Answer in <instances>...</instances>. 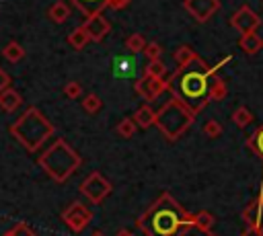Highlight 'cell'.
Here are the masks:
<instances>
[{
	"label": "cell",
	"mask_w": 263,
	"mask_h": 236,
	"mask_svg": "<svg viewBox=\"0 0 263 236\" xmlns=\"http://www.w3.org/2000/svg\"><path fill=\"white\" fill-rule=\"evenodd\" d=\"M82 29L86 31V35H88L90 41H101L111 31V25H109V21L103 14H95V16H88L82 23Z\"/></svg>",
	"instance_id": "obj_12"
},
{
	"label": "cell",
	"mask_w": 263,
	"mask_h": 236,
	"mask_svg": "<svg viewBox=\"0 0 263 236\" xmlns=\"http://www.w3.org/2000/svg\"><path fill=\"white\" fill-rule=\"evenodd\" d=\"M64 92H66L68 99H78L82 94V84L76 82V80H70V82L64 84Z\"/></svg>",
	"instance_id": "obj_31"
},
{
	"label": "cell",
	"mask_w": 263,
	"mask_h": 236,
	"mask_svg": "<svg viewBox=\"0 0 263 236\" xmlns=\"http://www.w3.org/2000/svg\"><path fill=\"white\" fill-rule=\"evenodd\" d=\"M25 47L18 43V41H8L4 47H2V57L6 60V62H10V64H16V62H21L23 57H25Z\"/></svg>",
	"instance_id": "obj_17"
},
{
	"label": "cell",
	"mask_w": 263,
	"mask_h": 236,
	"mask_svg": "<svg viewBox=\"0 0 263 236\" xmlns=\"http://www.w3.org/2000/svg\"><path fill=\"white\" fill-rule=\"evenodd\" d=\"M247 146H249V150H251V152H255L257 156H261V158H263V125H261V127H257V129H255V133H251V135H249Z\"/></svg>",
	"instance_id": "obj_24"
},
{
	"label": "cell",
	"mask_w": 263,
	"mask_h": 236,
	"mask_svg": "<svg viewBox=\"0 0 263 236\" xmlns=\"http://www.w3.org/2000/svg\"><path fill=\"white\" fill-rule=\"evenodd\" d=\"M37 162L49 174V179H53L55 183H64L76 172V168L82 164V158L76 154V150L66 140L60 137L47 150L41 152Z\"/></svg>",
	"instance_id": "obj_4"
},
{
	"label": "cell",
	"mask_w": 263,
	"mask_h": 236,
	"mask_svg": "<svg viewBox=\"0 0 263 236\" xmlns=\"http://www.w3.org/2000/svg\"><path fill=\"white\" fill-rule=\"evenodd\" d=\"M240 47L247 51V53H257L261 47H263V39L257 35V33H247V35H240Z\"/></svg>",
	"instance_id": "obj_19"
},
{
	"label": "cell",
	"mask_w": 263,
	"mask_h": 236,
	"mask_svg": "<svg viewBox=\"0 0 263 236\" xmlns=\"http://www.w3.org/2000/svg\"><path fill=\"white\" fill-rule=\"evenodd\" d=\"M238 236H263V232L261 230H255V228H247L242 234H238Z\"/></svg>",
	"instance_id": "obj_37"
},
{
	"label": "cell",
	"mask_w": 263,
	"mask_h": 236,
	"mask_svg": "<svg viewBox=\"0 0 263 236\" xmlns=\"http://www.w3.org/2000/svg\"><path fill=\"white\" fill-rule=\"evenodd\" d=\"M115 236H134V234H132L129 230H125V228H121V230H119V232H117Z\"/></svg>",
	"instance_id": "obj_38"
},
{
	"label": "cell",
	"mask_w": 263,
	"mask_h": 236,
	"mask_svg": "<svg viewBox=\"0 0 263 236\" xmlns=\"http://www.w3.org/2000/svg\"><path fill=\"white\" fill-rule=\"evenodd\" d=\"M21 105H23V96L14 88H6L4 92H0V109H4L6 113L16 111Z\"/></svg>",
	"instance_id": "obj_16"
},
{
	"label": "cell",
	"mask_w": 263,
	"mask_h": 236,
	"mask_svg": "<svg viewBox=\"0 0 263 236\" xmlns=\"http://www.w3.org/2000/svg\"><path fill=\"white\" fill-rule=\"evenodd\" d=\"M230 25L240 33V35H247V33H255L257 27L261 25V18L255 10H251L249 4H242L232 16H230Z\"/></svg>",
	"instance_id": "obj_8"
},
{
	"label": "cell",
	"mask_w": 263,
	"mask_h": 236,
	"mask_svg": "<svg viewBox=\"0 0 263 236\" xmlns=\"http://www.w3.org/2000/svg\"><path fill=\"white\" fill-rule=\"evenodd\" d=\"M117 133L121 135V137H132V135H136V131H138V125H136V121H134V117H123L119 123H117Z\"/></svg>",
	"instance_id": "obj_25"
},
{
	"label": "cell",
	"mask_w": 263,
	"mask_h": 236,
	"mask_svg": "<svg viewBox=\"0 0 263 236\" xmlns=\"http://www.w3.org/2000/svg\"><path fill=\"white\" fill-rule=\"evenodd\" d=\"M191 224L193 213H189L166 191L158 195V199L136 220V226L144 232V236H179L181 230Z\"/></svg>",
	"instance_id": "obj_2"
},
{
	"label": "cell",
	"mask_w": 263,
	"mask_h": 236,
	"mask_svg": "<svg viewBox=\"0 0 263 236\" xmlns=\"http://www.w3.org/2000/svg\"><path fill=\"white\" fill-rule=\"evenodd\" d=\"M62 222L72 230V232H82L90 222H92V211L82 203V201H72L64 211H62Z\"/></svg>",
	"instance_id": "obj_7"
},
{
	"label": "cell",
	"mask_w": 263,
	"mask_h": 236,
	"mask_svg": "<svg viewBox=\"0 0 263 236\" xmlns=\"http://www.w3.org/2000/svg\"><path fill=\"white\" fill-rule=\"evenodd\" d=\"M90 236H105V234H103V232H99V230H97V232H92V234H90Z\"/></svg>",
	"instance_id": "obj_40"
},
{
	"label": "cell",
	"mask_w": 263,
	"mask_h": 236,
	"mask_svg": "<svg viewBox=\"0 0 263 236\" xmlns=\"http://www.w3.org/2000/svg\"><path fill=\"white\" fill-rule=\"evenodd\" d=\"M251 121H253V113H251L247 107H238V109H234V113H232V123H234V125H238V127H247Z\"/></svg>",
	"instance_id": "obj_28"
},
{
	"label": "cell",
	"mask_w": 263,
	"mask_h": 236,
	"mask_svg": "<svg viewBox=\"0 0 263 236\" xmlns=\"http://www.w3.org/2000/svg\"><path fill=\"white\" fill-rule=\"evenodd\" d=\"M203 133H205L208 137H218V135H222V123H218L216 119L205 121V125H203Z\"/></svg>",
	"instance_id": "obj_32"
},
{
	"label": "cell",
	"mask_w": 263,
	"mask_h": 236,
	"mask_svg": "<svg viewBox=\"0 0 263 236\" xmlns=\"http://www.w3.org/2000/svg\"><path fill=\"white\" fill-rule=\"evenodd\" d=\"M2 236H14V232H12V228H10V230H8V232H4V234H2Z\"/></svg>",
	"instance_id": "obj_39"
},
{
	"label": "cell",
	"mask_w": 263,
	"mask_h": 236,
	"mask_svg": "<svg viewBox=\"0 0 263 236\" xmlns=\"http://www.w3.org/2000/svg\"><path fill=\"white\" fill-rule=\"evenodd\" d=\"M134 121H136V125H138L140 129H148V127L156 125V111L146 103V105H142V107L134 113Z\"/></svg>",
	"instance_id": "obj_14"
},
{
	"label": "cell",
	"mask_w": 263,
	"mask_h": 236,
	"mask_svg": "<svg viewBox=\"0 0 263 236\" xmlns=\"http://www.w3.org/2000/svg\"><path fill=\"white\" fill-rule=\"evenodd\" d=\"M240 218L247 224V228H255L263 232V193L242 209Z\"/></svg>",
	"instance_id": "obj_11"
},
{
	"label": "cell",
	"mask_w": 263,
	"mask_h": 236,
	"mask_svg": "<svg viewBox=\"0 0 263 236\" xmlns=\"http://www.w3.org/2000/svg\"><path fill=\"white\" fill-rule=\"evenodd\" d=\"M179 236H212V232H205V230H201V228H197L195 224H191V226H187V228H183Z\"/></svg>",
	"instance_id": "obj_33"
},
{
	"label": "cell",
	"mask_w": 263,
	"mask_h": 236,
	"mask_svg": "<svg viewBox=\"0 0 263 236\" xmlns=\"http://www.w3.org/2000/svg\"><path fill=\"white\" fill-rule=\"evenodd\" d=\"M146 76H152V78H160V80H166V66L160 62V60H154V62H148L146 64V70H144Z\"/></svg>",
	"instance_id": "obj_26"
},
{
	"label": "cell",
	"mask_w": 263,
	"mask_h": 236,
	"mask_svg": "<svg viewBox=\"0 0 263 236\" xmlns=\"http://www.w3.org/2000/svg\"><path fill=\"white\" fill-rule=\"evenodd\" d=\"M47 16H49L53 23H64V21H68V16H70V6H68V2H66V0H55V2L49 6Z\"/></svg>",
	"instance_id": "obj_18"
},
{
	"label": "cell",
	"mask_w": 263,
	"mask_h": 236,
	"mask_svg": "<svg viewBox=\"0 0 263 236\" xmlns=\"http://www.w3.org/2000/svg\"><path fill=\"white\" fill-rule=\"evenodd\" d=\"M183 8L199 23L210 21L218 8H220V0H183Z\"/></svg>",
	"instance_id": "obj_10"
},
{
	"label": "cell",
	"mask_w": 263,
	"mask_h": 236,
	"mask_svg": "<svg viewBox=\"0 0 263 236\" xmlns=\"http://www.w3.org/2000/svg\"><path fill=\"white\" fill-rule=\"evenodd\" d=\"M82 14L88 16H95V14H103V10L107 8L109 0H70Z\"/></svg>",
	"instance_id": "obj_13"
},
{
	"label": "cell",
	"mask_w": 263,
	"mask_h": 236,
	"mask_svg": "<svg viewBox=\"0 0 263 236\" xmlns=\"http://www.w3.org/2000/svg\"><path fill=\"white\" fill-rule=\"evenodd\" d=\"M175 64H177V68H183V66H187L189 62H193L195 57H197V53L189 47V45H181V47H177L175 49Z\"/></svg>",
	"instance_id": "obj_20"
},
{
	"label": "cell",
	"mask_w": 263,
	"mask_h": 236,
	"mask_svg": "<svg viewBox=\"0 0 263 236\" xmlns=\"http://www.w3.org/2000/svg\"><path fill=\"white\" fill-rule=\"evenodd\" d=\"M101 107H103V101H101L99 94H95V92H88V94L82 99V109H84L86 113H99Z\"/></svg>",
	"instance_id": "obj_29"
},
{
	"label": "cell",
	"mask_w": 263,
	"mask_h": 236,
	"mask_svg": "<svg viewBox=\"0 0 263 236\" xmlns=\"http://www.w3.org/2000/svg\"><path fill=\"white\" fill-rule=\"evenodd\" d=\"M224 96H226V82L216 74L212 88H210V101H222Z\"/></svg>",
	"instance_id": "obj_27"
},
{
	"label": "cell",
	"mask_w": 263,
	"mask_h": 236,
	"mask_svg": "<svg viewBox=\"0 0 263 236\" xmlns=\"http://www.w3.org/2000/svg\"><path fill=\"white\" fill-rule=\"evenodd\" d=\"M212 236H214V234H212Z\"/></svg>",
	"instance_id": "obj_41"
},
{
	"label": "cell",
	"mask_w": 263,
	"mask_h": 236,
	"mask_svg": "<svg viewBox=\"0 0 263 236\" xmlns=\"http://www.w3.org/2000/svg\"><path fill=\"white\" fill-rule=\"evenodd\" d=\"M80 191L82 195L92 203V205H99L103 203L109 193H111V183L101 174V172H90L82 183H80Z\"/></svg>",
	"instance_id": "obj_6"
},
{
	"label": "cell",
	"mask_w": 263,
	"mask_h": 236,
	"mask_svg": "<svg viewBox=\"0 0 263 236\" xmlns=\"http://www.w3.org/2000/svg\"><path fill=\"white\" fill-rule=\"evenodd\" d=\"M6 88H10V76L4 68H0V92H4Z\"/></svg>",
	"instance_id": "obj_35"
},
{
	"label": "cell",
	"mask_w": 263,
	"mask_h": 236,
	"mask_svg": "<svg viewBox=\"0 0 263 236\" xmlns=\"http://www.w3.org/2000/svg\"><path fill=\"white\" fill-rule=\"evenodd\" d=\"M193 119L195 113L175 96H171L156 111V127L168 142H177L189 129V125H193Z\"/></svg>",
	"instance_id": "obj_5"
},
{
	"label": "cell",
	"mask_w": 263,
	"mask_h": 236,
	"mask_svg": "<svg viewBox=\"0 0 263 236\" xmlns=\"http://www.w3.org/2000/svg\"><path fill=\"white\" fill-rule=\"evenodd\" d=\"M214 76L216 74L212 66H208L197 55L187 66L177 68L173 76L166 78V86L175 99H179L183 105H187L197 115L210 103V88H212Z\"/></svg>",
	"instance_id": "obj_1"
},
{
	"label": "cell",
	"mask_w": 263,
	"mask_h": 236,
	"mask_svg": "<svg viewBox=\"0 0 263 236\" xmlns=\"http://www.w3.org/2000/svg\"><path fill=\"white\" fill-rule=\"evenodd\" d=\"M88 41H90V39H88L86 31L82 29V25H80V27H76V29H74V31L68 35V43H70L74 49H78V51H80V49H84Z\"/></svg>",
	"instance_id": "obj_21"
},
{
	"label": "cell",
	"mask_w": 263,
	"mask_h": 236,
	"mask_svg": "<svg viewBox=\"0 0 263 236\" xmlns=\"http://www.w3.org/2000/svg\"><path fill=\"white\" fill-rule=\"evenodd\" d=\"M8 131L12 137H16V142L23 144L25 150L35 152L53 135L55 129L49 123V119L43 117V113L39 109L29 107L14 123H10Z\"/></svg>",
	"instance_id": "obj_3"
},
{
	"label": "cell",
	"mask_w": 263,
	"mask_h": 236,
	"mask_svg": "<svg viewBox=\"0 0 263 236\" xmlns=\"http://www.w3.org/2000/svg\"><path fill=\"white\" fill-rule=\"evenodd\" d=\"M129 2H132V0H109V4H107V6H109V8H113V10H123Z\"/></svg>",
	"instance_id": "obj_36"
},
{
	"label": "cell",
	"mask_w": 263,
	"mask_h": 236,
	"mask_svg": "<svg viewBox=\"0 0 263 236\" xmlns=\"http://www.w3.org/2000/svg\"><path fill=\"white\" fill-rule=\"evenodd\" d=\"M144 55H146L150 62L160 60V55H162V47H160V43H156V41H148V45H146V49H144Z\"/></svg>",
	"instance_id": "obj_30"
},
{
	"label": "cell",
	"mask_w": 263,
	"mask_h": 236,
	"mask_svg": "<svg viewBox=\"0 0 263 236\" xmlns=\"http://www.w3.org/2000/svg\"><path fill=\"white\" fill-rule=\"evenodd\" d=\"M134 88H136V92H138V96L140 99H144L146 103H152V101H156L164 90H168V86H166V80H160V78H152V76H142V78H138L136 80V84H134Z\"/></svg>",
	"instance_id": "obj_9"
},
{
	"label": "cell",
	"mask_w": 263,
	"mask_h": 236,
	"mask_svg": "<svg viewBox=\"0 0 263 236\" xmlns=\"http://www.w3.org/2000/svg\"><path fill=\"white\" fill-rule=\"evenodd\" d=\"M113 74L119 76V78L136 76V60L134 57H125V55L115 57V62H113Z\"/></svg>",
	"instance_id": "obj_15"
},
{
	"label": "cell",
	"mask_w": 263,
	"mask_h": 236,
	"mask_svg": "<svg viewBox=\"0 0 263 236\" xmlns=\"http://www.w3.org/2000/svg\"><path fill=\"white\" fill-rule=\"evenodd\" d=\"M193 224L197 226V228H201V230H205V232H210L212 230V226L216 224V218L210 213V211H205V209H201V211H197V213H193Z\"/></svg>",
	"instance_id": "obj_23"
},
{
	"label": "cell",
	"mask_w": 263,
	"mask_h": 236,
	"mask_svg": "<svg viewBox=\"0 0 263 236\" xmlns=\"http://www.w3.org/2000/svg\"><path fill=\"white\" fill-rule=\"evenodd\" d=\"M12 232H14V236H37L27 224H16V226L12 228Z\"/></svg>",
	"instance_id": "obj_34"
},
{
	"label": "cell",
	"mask_w": 263,
	"mask_h": 236,
	"mask_svg": "<svg viewBox=\"0 0 263 236\" xmlns=\"http://www.w3.org/2000/svg\"><path fill=\"white\" fill-rule=\"evenodd\" d=\"M146 45H148V41H146V37L140 35V33H134V35H129V37L125 39V49H127L129 53H140V51L144 53Z\"/></svg>",
	"instance_id": "obj_22"
}]
</instances>
